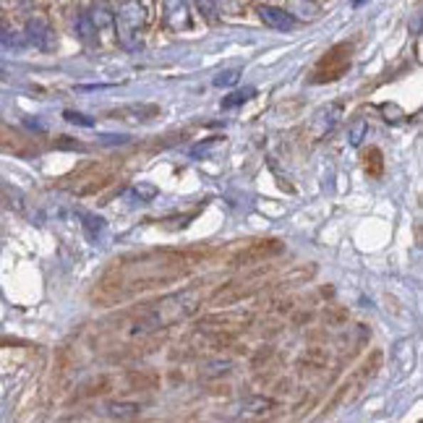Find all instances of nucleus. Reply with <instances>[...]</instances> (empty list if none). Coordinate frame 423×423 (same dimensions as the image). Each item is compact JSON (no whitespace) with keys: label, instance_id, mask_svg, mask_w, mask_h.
I'll return each mask as SVG.
<instances>
[{"label":"nucleus","instance_id":"5","mask_svg":"<svg viewBox=\"0 0 423 423\" xmlns=\"http://www.w3.org/2000/svg\"><path fill=\"white\" fill-rule=\"evenodd\" d=\"M73 180H76V186H73V191H76L78 196H94L100 194V191H105V188L115 180V167L113 164H89V167H84V170H78L76 175H73Z\"/></svg>","mask_w":423,"mask_h":423},{"label":"nucleus","instance_id":"6","mask_svg":"<svg viewBox=\"0 0 423 423\" xmlns=\"http://www.w3.org/2000/svg\"><path fill=\"white\" fill-rule=\"evenodd\" d=\"M285 251V243L277 241V238H264V241H254L249 246H243L230 264L233 266H251V264H264L269 258H277Z\"/></svg>","mask_w":423,"mask_h":423},{"label":"nucleus","instance_id":"9","mask_svg":"<svg viewBox=\"0 0 423 423\" xmlns=\"http://www.w3.org/2000/svg\"><path fill=\"white\" fill-rule=\"evenodd\" d=\"M110 118L118 120H136V123H149L160 118V108L157 105H123V108L110 110Z\"/></svg>","mask_w":423,"mask_h":423},{"label":"nucleus","instance_id":"19","mask_svg":"<svg viewBox=\"0 0 423 423\" xmlns=\"http://www.w3.org/2000/svg\"><path fill=\"white\" fill-rule=\"evenodd\" d=\"M66 120H70V123H81V125H94V120L78 115V113H66Z\"/></svg>","mask_w":423,"mask_h":423},{"label":"nucleus","instance_id":"13","mask_svg":"<svg viewBox=\"0 0 423 423\" xmlns=\"http://www.w3.org/2000/svg\"><path fill=\"white\" fill-rule=\"evenodd\" d=\"M363 167H366V175L368 178H382V172H384V155H382V149H376V147H371L363 155Z\"/></svg>","mask_w":423,"mask_h":423},{"label":"nucleus","instance_id":"14","mask_svg":"<svg viewBox=\"0 0 423 423\" xmlns=\"http://www.w3.org/2000/svg\"><path fill=\"white\" fill-rule=\"evenodd\" d=\"M141 413V407L136 402H110L108 405V415L110 418H118V421H131Z\"/></svg>","mask_w":423,"mask_h":423},{"label":"nucleus","instance_id":"4","mask_svg":"<svg viewBox=\"0 0 423 423\" xmlns=\"http://www.w3.org/2000/svg\"><path fill=\"white\" fill-rule=\"evenodd\" d=\"M350 55H352V47L348 45V42H340V45L329 47L327 55H321V61L313 66L311 84H332L337 78H343L345 70L350 68Z\"/></svg>","mask_w":423,"mask_h":423},{"label":"nucleus","instance_id":"12","mask_svg":"<svg viewBox=\"0 0 423 423\" xmlns=\"http://www.w3.org/2000/svg\"><path fill=\"white\" fill-rule=\"evenodd\" d=\"M125 384H128V390H155L157 384H160V376L155 371H128L125 374Z\"/></svg>","mask_w":423,"mask_h":423},{"label":"nucleus","instance_id":"2","mask_svg":"<svg viewBox=\"0 0 423 423\" xmlns=\"http://www.w3.org/2000/svg\"><path fill=\"white\" fill-rule=\"evenodd\" d=\"M379 368H382V352L374 350L371 355H368L363 363H360L355 371H352L348 379H345L340 387H337L335 397L329 400V405L324 407V415H332L340 405H348V402H352V400L358 397L360 392L366 390V384L374 379L376 374H379Z\"/></svg>","mask_w":423,"mask_h":423},{"label":"nucleus","instance_id":"7","mask_svg":"<svg viewBox=\"0 0 423 423\" xmlns=\"http://www.w3.org/2000/svg\"><path fill=\"white\" fill-rule=\"evenodd\" d=\"M0 152H8V155H19V157H26V155H34L37 147L31 144V139H26L19 128L14 125H8L0 120Z\"/></svg>","mask_w":423,"mask_h":423},{"label":"nucleus","instance_id":"17","mask_svg":"<svg viewBox=\"0 0 423 423\" xmlns=\"http://www.w3.org/2000/svg\"><path fill=\"white\" fill-rule=\"evenodd\" d=\"M368 131V125L363 123V120H358V123L352 125V131H350V144H360V139H363V133Z\"/></svg>","mask_w":423,"mask_h":423},{"label":"nucleus","instance_id":"10","mask_svg":"<svg viewBox=\"0 0 423 423\" xmlns=\"http://www.w3.org/2000/svg\"><path fill=\"white\" fill-rule=\"evenodd\" d=\"M258 16H261V21H264L266 26H272V29H280V31L296 29V19H293L288 11H282V8L261 6L258 8Z\"/></svg>","mask_w":423,"mask_h":423},{"label":"nucleus","instance_id":"16","mask_svg":"<svg viewBox=\"0 0 423 423\" xmlns=\"http://www.w3.org/2000/svg\"><path fill=\"white\" fill-rule=\"evenodd\" d=\"M254 94V89H243V92H233L227 100H222V108H235V105H241V102H246Z\"/></svg>","mask_w":423,"mask_h":423},{"label":"nucleus","instance_id":"11","mask_svg":"<svg viewBox=\"0 0 423 423\" xmlns=\"http://www.w3.org/2000/svg\"><path fill=\"white\" fill-rule=\"evenodd\" d=\"M115 390V379L113 376H97L92 382L81 384V390L76 392L78 400H86V397H100V395H108V392Z\"/></svg>","mask_w":423,"mask_h":423},{"label":"nucleus","instance_id":"18","mask_svg":"<svg viewBox=\"0 0 423 423\" xmlns=\"http://www.w3.org/2000/svg\"><path fill=\"white\" fill-rule=\"evenodd\" d=\"M238 81V70H227V73H219L217 78H214V84L217 86H230Z\"/></svg>","mask_w":423,"mask_h":423},{"label":"nucleus","instance_id":"3","mask_svg":"<svg viewBox=\"0 0 423 423\" xmlns=\"http://www.w3.org/2000/svg\"><path fill=\"white\" fill-rule=\"evenodd\" d=\"M144 24H147V8L141 6L139 0H125L115 14V31L120 45L128 47V50L139 47Z\"/></svg>","mask_w":423,"mask_h":423},{"label":"nucleus","instance_id":"15","mask_svg":"<svg viewBox=\"0 0 423 423\" xmlns=\"http://www.w3.org/2000/svg\"><path fill=\"white\" fill-rule=\"evenodd\" d=\"M246 407H254V410H246L249 415H264L269 413V407H272V400H264V397H254L246 402Z\"/></svg>","mask_w":423,"mask_h":423},{"label":"nucleus","instance_id":"1","mask_svg":"<svg viewBox=\"0 0 423 423\" xmlns=\"http://www.w3.org/2000/svg\"><path fill=\"white\" fill-rule=\"evenodd\" d=\"M202 251H144V254H125L115 258L102 274L92 290V301L100 306L123 303L128 298L164 288L183 280L196 264H202Z\"/></svg>","mask_w":423,"mask_h":423},{"label":"nucleus","instance_id":"8","mask_svg":"<svg viewBox=\"0 0 423 423\" xmlns=\"http://www.w3.org/2000/svg\"><path fill=\"white\" fill-rule=\"evenodd\" d=\"M162 19H164V24L175 31L188 29V26H191V8H188V0H164Z\"/></svg>","mask_w":423,"mask_h":423}]
</instances>
